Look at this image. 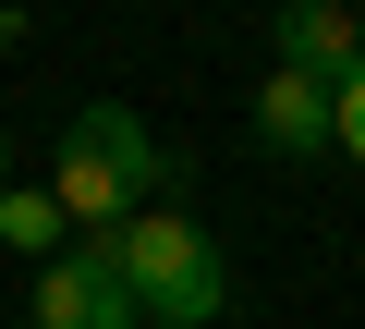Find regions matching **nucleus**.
<instances>
[{
  "instance_id": "nucleus-4",
  "label": "nucleus",
  "mask_w": 365,
  "mask_h": 329,
  "mask_svg": "<svg viewBox=\"0 0 365 329\" xmlns=\"http://www.w3.org/2000/svg\"><path fill=\"white\" fill-rule=\"evenodd\" d=\"M244 122H256V146H268V158H329V74L268 61V74H256V98H244Z\"/></svg>"
},
{
  "instance_id": "nucleus-6",
  "label": "nucleus",
  "mask_w": 365,
  "mask_h": 329,
  "mask_svg": "<svg viewBox=\"0 0 365 329\" xmlns=\"http://www.w3.org/2000/svg\"><path fill=\"white\" fill-rule=\"evenodd\" d=\"M0 244H13V256H61V196H49V183H37V196L0 183Z\"/></svg>"
},
{
  "instance_id": "nucleus-7",
  "label": "nucleus",
  "mask_w": 365,
  "mask_h": 329,
  "mask_svg": "<svg viewBox=\"0 0 365 329\" xmlns=\"http://www.w3.org/2000/svg\"><path fill=\"white\" fill-rule=\"evenodd\" d=\"M329 146H341L353 171H365V61H353V74L329 86Z\"/></svg>"
},
{
  "instance_id": "nucleus-2",
  "label": "nucleus",
  "mask_w": 365,
  "mask_h": 329,
  "mask_svg": "<svg viewBox=\"0 0 365 329\" xmlns=\"http://www.w3.org/2000/svg\"><path fill=\"white\" fill-rule=\"evenodd\" d=\"M98 244H110V268H122L134 317L220 329V305H232V256H220V232H207V220H182V208H134V220H98Z\"/></svg>"
},
{
  "instance_id": "nucleus-10",
  "label": "nucleus",
  "mask_w": 365,
  "mask_h": 329,
  "mask_svg": "<svg viewBox=\"0 0 365 329\" xmlns=\"http://www.w3.org/2000/svg\"><path fill=\"white\" fill-rule=\"evenodd\" d=\"M0 183H13V146H0Z\"/></svg>"
},
{
  "instance_id": "nucleus-3",
  "label": "nucleus",
  "mask_w": 365,
  "mask_h": 329,
  "mask_svg": "<svg viewBox=\"0 0 365 329\" xmlns=\"http://www.w3.org/2000/svg\"><path fill=\"white\" fill-rule=\"evenodd\" d=\"M37 329H134V293H122V268H110L98 232L61 244V256H37Z\"/></svg>"
},
{
  "instance_id": "nucleus-8",
  "label": "nucleus",
  "mask_w": 365,
  "mask_h": 329,
  "mask_svg": "<svg viewBox=\"0 0 365 329\" xmlns=\"http://www.w3.org/2000/svg\"><path fill=\"white\" fill-rule=\"evenodd\" d=\"M13 49H25V13H13V0H0V61H13Z\"/></svg>"
},
{
  "instance_id": "nucleus-9",
  "label": "nucleus",
  "mask_w": 365,
  "mask_h": 329,
  "mask_svg": "<svg viewBox=\"0 0 365 329\" xmlns=\"http://www.w3.org/2000/svg\"><path fill=\"white\" fill-rule=\"evenodd\" d=\"M134 329H182V317H134Z\"/></svg>"
},
{
  "instance_id": "nucleus-1",
  "label": "nucleus",
  "mask_w": 365,
  "mask_h": 329,
  "mask_svg": "<svg viewBox=\"0 0 365 329\" xmlns=\"http://www.w3.org/2000/svg\"><path fill=\"white\" fill-rule=\"evenodd\" d=\"M182 183V158L146 134V110H122V98H86L73 122H61V158H49V196H61V220H134L146 196H170Z\"/></svg>"
},
{
  "instance_id": "nucleus-5",
  "label": "nucleus",
  "mask_w": 365,
  "mask_h": 329,
  "mask_svg": "<svg viewBox=\"0 0 365 329\" xmlns=\"http://www.w3.org/2000/svg\"><path fill=\"white\" fill-rule=\"evenodd\" d=\"M280 61L341 86V74L365 61V13H353V0H280Z\"/></svg>"
}]
</instances>
